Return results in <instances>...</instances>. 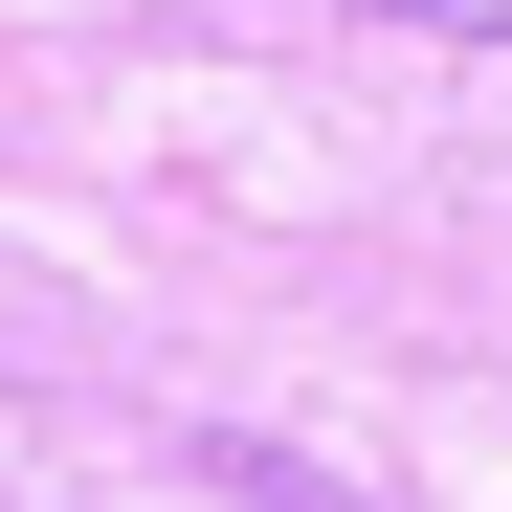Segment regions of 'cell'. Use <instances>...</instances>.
<instances>
[{"instance_id":"cell-1","label":"cell","mask_w":512,"mask_h":512,"mask_svg":"<svg viewBox=\"0 0 512 512\" xmlns=\"http://www.w3.org/2000/svg\"><path fill=\"white\" fill-rule=\"evenodd\" d=\"M379 23H446V45H512V0H379Z\"/></svg>"}]
</instances>
